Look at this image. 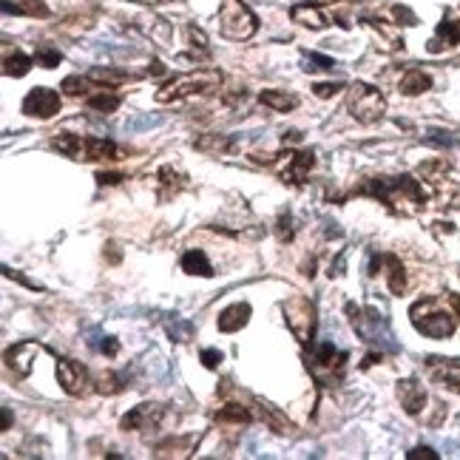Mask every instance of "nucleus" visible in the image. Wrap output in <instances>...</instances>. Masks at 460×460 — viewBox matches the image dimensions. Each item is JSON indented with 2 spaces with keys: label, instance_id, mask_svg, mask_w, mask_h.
<instances>
[{
  "label": "nucleus",
  "instance_id": "obj_1",
  "mask_svg": "<svg viewBox=\"0 0 460 460\" xmlns=\"http://www.w3.org/2000/svg\"><path fill=\"white\" fill-rule=\"evenodd\" d=\"M409 315H412L415 330L424 333V335H429V338H449V335H455V330H458L455 313L444 310L438 298H421V301L409 310Z\"/></svg>",
  "mask_w": 460,
  "mask_h": 460
},
{
  "label": "nucleus",
  "instance_id": "obj_2",
  "mask_svg": "<svg viewBox=\"0 0 460 460\" xmlns=\"http://www.w3.org/2000/svg\"><path fill=\"white\" fill-rule=\"evenodd\" d=\"M222 85V71H214V68H202V71H194V74H185L174 83H168L165 88H160L154 94L157 103H174V100H185V97H194V94H205V91H214Z\"/></svg>",
  "mask_w": 460,
  "mask_h": 460
},
{
  "label": "nucleus",
  "instance_id": "obj_3",
  "mask_svg": "<svg viewBox=\"0 0 460 460\" xmlns=\"http://www.w3.org/2000/svg\"><path fill=\"white\" fill-rule=\"evenodd\" d=\"M347 315H350L352 330H355L364 341H370V344H375V347H384V350H395L392 333H390L387 321H384L375 310H361V307H355V304H347Z\"/></svg>",
  "mask_w": 460,
  "mask_h": 460
},
{
  "label": "nucleus",
  "instance_id": "obj_4",
  "mask_svg": "<svg viewBox=\"0 0 460 460\" xmlns=\"http://www.w3.org/2000/svg\"><path fill=\"white\" fill-rule=\"evenodd\" d=\"M347 108H350V114H352L358 122L372 125V122H378V120L384 117L387 100H384V94H381L378 88H372V85H367V83H355V85L350 88Z\"/></svg>",
  "mask_w": 460,
  "mask_h": 460
},
{
  "label": "nucleus",
  "instance_id": "obj_5",
  "mask_svg": "<svg viewBox=\"0 0 460 460\" xmlns=\"http://www.w3.org/2000/svg\"><path fill=\"white\" fill-rule=\"evenodd\" d=\"M219 28L230 40H247L256 34L258 23H256V14L241 0H225L219 6Z\"/></svg>",
  "mask_w": 460,
  "mask_h": 460
},
{
  "label": "nucleus",
  "instance_id": "obj_6",
  "mask_svg": "<svg viewBox=\"0 0 460 460\" xmlns=\"http://www.w3.org/2000/svg\"><path fill=\"white\" fill-rule=\"evenodd\" d=\"M284 321L290 327V333L298 338V341H310L315 335V304L304 296H296L284 304Z\"/></svg>",
  "mask_w": 460,
  "mask_h": 460
},
{
  "label": "nucleus",
  "instance_id": "obj_7",
  "mask_svg": "<svg viewBox=\"0 0 460 460\" xmlns=\"http://www.w3.org/2000/svg\"><path fill=\"white\" fill-rule=\"evenodd\" d=\"M60 111V94L54 88H31L23 100V114L28 117H37V120H51L54 114Z\"/></svg>",
  "mask_w": 460,
  "mask_h": 460
},
{
  "label": "nucleus",
  "instance_id": "obj_8",
  "mask_svg": "<svg viewBox=\"0 0 460 460\" xmlns=\"http://www.w3.org/2000/svg\"><path fill=\"white\" fill-rule=\"evenodd\" d=\"M57 381H60V387H63L68 395H74V398L85 395V392H88V384H91L88 370H85L80 361H71V358H60V361H57Z\"/></svg>",
  "mask_w": 460,
  "mask_h": 460
},
{
  "label": "nucleus",
  "instance_id": "obj_9",
  "mask_svg": "<svg viewBox=\"0 0 460 460\" xmlns=\"http://www.w3.org/2000/svg\"><path fill=\"white\" fill-rule=\"evenodd\" d=\"M347 358H350V355H347L344 350H338L335 344L324 341V344H318V347H315V352H313V358L307 361V367H310L315 375H321V372H330V375H333V370H335V372H341V370H344Z\"/></svg>",
  "mask_w": 460,
  "mask_h": 460
},
{
  "label": "nucleus",
  "instance_id": "obj_10",
  "mask_svg": "<svg viewBox=\"0 0 460 460\" xmlns=\"http://www.w3.org/2000/svg\"><path fill=\"white\" fill-rule=\"evenodd\" d=\"M162 415H165V409H162L160 404H140V407H134V409L120 421V427H122V432L151 429V427H157V424L162 421Z\"/></svg>",
  "mask_w": 460,
  "mask_h": 460
},
{
  "label": "nucleus",
  "instance_id": "obj_11",
  "mask_svg": "<svg viewBox=\"0 0 460 460\" xmlns=\"http://www.w3.org/2000/svg\"><path fill=\"white\" fill-rule=\"evenodd\" d=\"M315 165L313 151H298V154H284V168H281V179L290 185H301L307 171Z\"/></svg>",
  "mask_w": 460,
  "mask_h": 460
},
{
  "label": "nucleus",
  "instance_id": "obj_12",
  "mask_svg": "<svg viewBox=\"0 0 460 460\" xmlns=\"http://www.w3.org/2000/svg\"><path fill=\"white\" fill-rule=\"evenodd\" d=\"M398 398H401V407L407 409V415H418L424 407H427V392L418 381H401L398 384Z\"/></svg>",
  "mask_w": 460,
  "mask_h": 460
},
{
  "label": "nucleus",
  "instance_id": "obj_13",
  "mask_svg": "<svg viewBox=\"0 0 460 460\" xmlns=\"http://www.w3.org/2000/svg\"><path fill=\"white\" fill-rule=\"evenodd\" d=\"M40 347L34 344V341H23V344H17V347H11L9 352H6V364L14 370V375L17 378H28V372H31V361H28V355L31 352H37Z\"/></svg>",
  "mask_w": 460,
  "mask_h": 460
},
{
  "label": "nucleus",
  "instance_id": "obj_14",
  "mask_svg": "<svg viewBox=\"0 0 460 460\" xmlns=\"http://www.w3.org/2000/svg\"><path fill=\"white\" fill-rule=\"evenodd\" d=\"M250 304L247 301H239V304H230L225 307L222 313H219V321H216V327L222 330V333H236V330H241L247 321H250Z\"/></svg>",
  "mask_w": 460,
  "mask_h": 460
},
{
  "label": "nucleus",
  "instance_id": "obj_15",
  "mask_svg": "<svg viewBox=\"0 0 460 460\" xmlns=\"http://www.w3.org/2000/svg\"><path fill=\"white\" fill-rule=\"evenodd\" d=\"M458 43H460V20L446 17V20L438 23V34H435V40L429 43V51L438 54V51L452 48V46H458Z\"/></svg>",
  "mask_w": 460,
  "mask_h": 460
},
{
  "label": "nucleus",
  "instance_id": "obj_16",
  "mask_svg": "<svg viewBox=\"0 0 460 460\" xmlns=\"http://www.w3.org/2000/svg\"><path fill=\"white\" fill-rule=\"evenodd\" d=\"M83 160H120V148L111 140H100V137H85V148H83Z\"/></svg>",
  "mask_w": 460,
  "mask_h": 460
},
{
  "label": "nucleus",
  "instance_id": "obj_17",
  "mask_svg": "<svg viewBox=\"0 0 460 460\" xmlns=\"http://www.w3.org/2000/svg\"><path fill=\"white\" fill-rule=\"evenodd\" d=\"M429 88H432V77H429V74H424L421 68L407 71V74H404V80H401V85H398V91H401V94H407V97H418V94L429 91Z\"/></svg>",
  "mask_w": 460,
  "mask_h": 460
},
{
  "label": "nucleus",
  "instance_id": "obj_18",
  "mask_svg": "<svg viewBox=\"0 0 460 460\" xmlns=\"http://www.w3.org/2000/svg\"><path fill=\"white\" fill-rule=\"evenodd\" d=\"M182 270L188 276H205V278L214 276V267H211V261H208V256L202 250H188L182 256Z\"/></svg>",
  "mask_w": 460,
  "mask_h": 460
},
{
  "label": "nucleus",
  "instance_id": "obj_19",
  "mask_svg": "<svg viewBox=\"0 0 460 460\" xmlns=\"http://www.w3.org/2000/svg\"><path fill=\"white\" fill-rule=\"evenodd\" d=\"M258 100H261V105H267L273 111H293L298 105V97L296 94H284V91H276V88L261 91Z\"/></svg>",
  "mask_w": 460,
  "mask_h": 460
},
{
  "label": "nucleus",
  "instance_id": "obj_20",
  "mask_svg": "<svg viewBox=\"0 0 460 460\" xmlns=\"http://www.w3.org/2000/svg\"><path fill=\"white\" fill-rule=\"evenodd\" d=\"M290 17L298 20V23H304V26H310V28H324L327 26V17L315 6H293L290 9Z\"/></svg>",
  "mask_w": 460,
  "mask_h": 460
},
{
  "label": "nucleus",
  "instance_id": "obj_21",
  "mask_svg": "<svg viewBox=\"0 0 460 460\" xmlns=\"http://www.w3.org/2000/svg\"><path fill=\"white\" fill-rule=\"evenodd\" d=\"M51 148H57V151H63V154H68V157H74V160H83L85 140H80L77 134H60V137L51 140Z\"/></svg>",
  "mask_w": 460,
  "mask_h": 460
},
{
  "label": "nucleus",
  "instance_id": "obj_22",
  "mask_svg": "<svg viewBox=\"0 0 460 460\" xmlns=\"http://www.w3.org/2000/svg\"><path fill=\"white\" fill-rule=\"evenodd\" d=\"M28 68H31V57L23 54V51H14V54H9L3 60V74L6 77H26Z\"/></svg>",
  "mask_w": 460,
  "mask_h": 460
},
{
  "label": "nucleus",
  "instance_id": "obj_23",
  "mask_svg": "<svg viewBox=\"0 0 460 460\" xmlns=\"http://www.w3.org/2000/svg\"><path fill=\"white\" fill-rule=\"evenodd\" d=\"M120 103H122V97H120V94H105V88H103V94H88V105H91L94 111H103V114L117 111Z\"/></svg>",
  "mask_w": 460,
  "mask_h": 460
},
{
  "label": "nucleus",
  "instance_id": "obj_24",
  "mask_svg": "<svg viewBox=\"0 0 460 460\" xmlns=\"http://www.w3.org/2000/svg\"><path fill=\"white\" fill-rule=\"evenodd\" d=\"M384 258H387V267H390V290H392L395 296H401V293H404V287H407L404 264L398 261V256H384Z\"/></svg>",
  "mask_w": 460,
  "mask_h": 460
},
{
  "label": "nucleus",
  "instance_id": "obj_25",
  "mask_svg": "<svg viewBox=\"0 0 460 460\" xmlns=\"http://www.w3.org/2000/svg\"><path fill=\"white\" fill-rule=\"evenodd\" d=\"M160 182H162V191H160V197H162V199H168V197H171V191L177 194V191L185 185L182 174H177L174 168H162V171H160Z\"/></svg>",
  "mask_w": 460,
  "mask_h": 460
},
{
  "label": "nucleus",
  "instance_id": "obj_26",
  "mask_svg": "<svg viewBox=\"0 0 460 460\" xmlns=\"http://www.w3.org/2000/svg\"><path fill=\"white\" fill-rule=\"evenodd\" d=\"M197 148L199 151H230L233 148V140L230 137H219V134H205L202 140H197Z\"/></svg>",
  "mask_w": 460,
  "mask_h": 460
},
{
  "label": "nucleus",
  "instance_id": "obj_27",
  "mask_svg": "<svg viewBox=\"0 0 460 460\" xmlns=\"http://www.w3.org/2000/svg\"><path fill=\"white\" fill-rule=\"evenodd\" d=\"M250 418L253 415L244 407H239V404H228L225 409L216 412V421H222V424H228V421H233V424H250Z\"/></svg>",
  "mask_w": 460,
  "mask_h": 460
},
{
  "label": "nucleus",
  "instance_id": "obj_28",
  "mask_svg": "<svg viewBox=\"0 0 460 460\" xmlns=\"http://www.w3.org/2000/svg\"><path fill=\"white\" fill-rule=\"evenodd\" d=\"M3 11L6 14H48V9L43 3H34V0H28L23 6H11L9 0H3Z\"/></svg>",
  "mask_w": 460,
  "mask_h": 460
},
{
  "label": "nucleus",
  "instance_id": "obj_29",
  "mask_svg": "<svg viewBox=\"0 0 460 460\" xmlns=\"http://www.w3.org/2000/svg\"><path fill=\"white\" fill-rule=\"evenodd\" d=\"M34 57H37V63H40L43 68H54V66H60V60H63V54H60L57 48L46 46V43L37 46V54H34Z\"/></svg>",
  "mask_w": 460,
  "mask_h": 460
},
{
  "label": "nucleus",
  "instance_id": "obj_30",
  "mask_svg": "<svg viewBox=\"0 0 460 460\" xmlns=\"http://www.w3.org/2000/svg\"><path fill=\"white\" fill-rule=\"evenodd\" d=\"M91 88V77H66L63 80V91L68 94V97H80V94H85Z\"/></svg>",
  "mask_w": 460,
  "mask_h": 460
},
{
  "label": "nucleus",
  "instance_id": "obj_31",
  "mask_svg": "<svg viewBox=\"0 0 460 460\" xmlns=\"http://www.w3.org/2000/svg\"><path fill=\"white\" fill-rule=\"evenodd\" d=\"M304 68H307V71H315V68L333 71V68H335V60H333V57H324V54H307V57H304Z\"/></svg>",
  "mask_w": 460,
  "mask_h": 460
},
{
  "label": "nucleus",
  "instance_id": "obj_32",
  "mask_svg": "<svg viewBox=\"0 0 460 460\" xmlns=\"http://www.w3.org/2000/svg\"><path fill=\"white\" fill-rule=\"evenodd\" d=\"M168 333H171V338H174V341H188L194 330H191V324H185V321L174 318V321H168Z\"/></svg>",
  "mask_w": 460,
  "mask_h": 460
},
{
  "label": "nucleus",
  "instance_id": "obj_33",
  "mask_svg": "<svg viewBox=\"0 0 460 460\" xmlns=\"http://www.w3.org/2000/svg\"><path fill=\"white\" fill-rule=\"evenodd\" d=\"M91 80H97V83H122V80H128L125 74H120V71H108V68H94L91 74H88Z\"/></svg>",
  "mask_w": 460,
  "mask_h": 460
},
{
  "label": "nucleus",
  "instance_id": "obj_34",
  "mask_svg": "<svg viewBox=\"0 0 460 460\" xmlns=\"http://www.w3.org/2000/svg\"><path fill=\"white\" fill-rule=\"evenodd\" d=\"M341 88H344V83H315V85H313V94L321 97V100H327V97L338 94Z\"/></svg>",
  "mask_w": 460,
  "mask_h": 460
},
{
  "label": "nucleus",
  "instance_id": "obj_35",
  "mask_svg": "<svg viewBox=\"0 0 460 460\" xmlns=\"http://www.w3.org/2000/svg\"><path fill=\"white\" fill-rule=\"evenodd\" d=\"M97 390H100V392H108V395H114V392H120L122 387H120V378L108 372V375H100V381H97Z\"/></svg>",
  "mask_w": 460,
  "mask_h": 460
},
{
  "label": "nucleus",
  "instance_id": "obj_36",
  "mask_svg": "<svg viewBox=\"0 0 460 460\" xmlns=\"http://www.w3.org/2000/svg\"><path fill=\"white\" fill-rule=\"evenodd\" d=\"M276 230H278V241H290L293 239V219H290V214H281L278 216Z\"/></svg>",
  "mask_w": 460,
  "mask_h": 460
},
{
  "label": "nucleus",
  "instance_id": "obj_37",
  "mask_svg": "<svg viewBox=\"0 0 460 460\" xmlns=\"http://www.w3.org/2000/svg\"><path fill=\"white\" fill-rule=\"evenodd\" d=\"M202 364H205L208 370H216V367L222 364V352H219V350H202Z\"/></svg>",
  "mask_w": 460,
  "mask_h": 460
},
{
  "label": "nucleus",
  "instance_id": "obj_38",
  "mask_svg": "<svg viewBox=\"0 0 460 460\" xmlns=\"http://www.w3.org/2000/svg\"><path fill=\"white\" fill-rule=\"evenodd\" d=\"M100 352H103V355H108V358H114V355L120 352V344H117V338L105 335V338H103V344H100Z\"/></svg>",
  "mask_w": 460,
  "mask_h": 460
},
{
  "label": "nucleus",
  "instance_id": "obj_39",
  "mask_svg": "<svg viewBox=\"0 0 460 460\" xmlns=\"http://www.w3.org/2000/svg\"><path fill=\"white\" fill-rule=\"evenodd\" d=\"M407 460H438V455L432 449H427V446H418V449L407 452Z\"/></svg>",
  "mask_w": 460,
  "mask_h": 460
},
{
  "label": "nucleus",
  "instance_id": "obj_40",
  "mask_svg": "<svg viewBox=\"0 0 460 460\" xmlns=\"http://www.w3.org/2000/svg\"><path fill=\"white\" fill-rule=\"evenodd\" d=\"M188 37H191V43L194 46H199V48H205L208 46V37L202 34V28H197V26H188Z\"/></svg>",
  "mask_w": 460,
  "mask_h": 460
},
{
  "label": "nucleus",
  "instance_id": "obj_41",
  "mask_svg": "<svg viewBox=\"0 0 460 460\" xmlns=\"http://www.w3.org/2000/svg\"><path fill=\"white\" fill-rule=\"evenodd\" d=\"M395 17H398V23H415V14L404 6H395Z\"/></svg>",
  "mask_w": 460,
  "mask_h": 460
},
{
  "label": "nucleus",
  "instance_id": "obj_42",
  "mask_svg": "<svg viewBox=\"0 0 460 460\" xmlns=\"http://www.w3.org/2000/svg\"><path fill=\"white\" fill-rule=\"evenodd\" d=\"M429 142H435V145H455V137H444V131H432Z\"/></svg>",
  "mask_w": 460,
  "mask_h": 460
},
{
  "label": "nucleus",
  "instance_id": "obj_43",
  "mask_svg": "<svg viewBox=\"0 0 460 460\" xmlns=\"http://www.w3.org/2000/svg\"><path fill=\"white\" fill-rule=\"evenodd\" d=\"M120 179H122L120 174H97V182H100V185H117Z\"/></svg>",
  "mask_w": 460,
  "mask_h": 460
},
{
  "label": "nucleus",
  "instance_id": "obj_44",
  "mask_svg": "<svg viewBox=\"0 0 460 460\" xmlns=\"http://www.w3.org/2000/svg\"><path fill=\"white\" fill-rule=\"evenodd\" d=\"M148 71H151V74H165V66H162V63H160V60H154V63H151V68H148Z\"/></svg>",
  "mask_w": 460,
  "mask_h": 460
},
{
  "label": "nucleus",
  "instance_id": "obj_45",
  "mask_svg": "<svg viewBox=\"0 0 460 460\" xmlns=\"http://www.w3.org/2000/svg\"><path fill=\"white\" fill-rule=\"evenodd\" d=\"M9 424H11V415H9V409H3V429H9Z\"/></svg>",
  "mask_w": 460,
  "mask_h": 460
},
{
  "label": "nucleus",
  "instance_id": "obj_46",
  "mask_svg": "<svg viewBox=\"0 0 460 460\" xmlns=\"http://www.w3.org/2000/svg\"><path fill=\"white\" fill-rule=\"evenodd\" d=\"M449 301H452V307H455V310H458V313H460V298H458V296H452Z\"/></svg>",
  "mask_w": 460,
  "mask_h": 460
}]
</instances>
